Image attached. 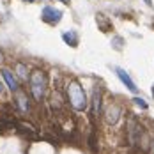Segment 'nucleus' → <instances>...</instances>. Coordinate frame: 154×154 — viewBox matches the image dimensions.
<instances>
[{
  "label": "nucleus",
  "instance_id": "1",
  "mask_svg": "<svg viewBox=\"0 0 154 154\" xmlns=\"http://www.w3.org/2000/svg\"><path fill=\"white\" fill-rule=\"evenodd\" d=\"M67 97H69L71 106L75 108V110H78V112H82V110L87 108V97H85V92H83V89H82V85L78 82H71L69 83V87H67Z\"/></svg>",
  "mask_w": 154,
  "mask_h": 154
},
{
  "label": "nucleus",
  "instance_id": "2",
  "mask_svg": "<svg viewBox=\"0 0 154 154\" xmlns=\"http://www.w3.org/2000/svg\"><path fill=\"white\" fill-rule=\"evenodd\" d=\"M46 85L48 80L46 75L43 71H34L30 76V89H32V96L35 101H41L45 97V92H46Z\"/></svg>",
  "mask_w": 154,
  "mask_h": 154
},
{
  "label": "nucleus",
  "instance_id": "3",
  "mask_svg": "<svg viewBox=\"0 0 154 154\" xmlns=\"http://www.w3.org/2000/svg\"><path fill=\"white\" fill-rule=\"evenodd\" d=\"M140 135H142V129H140V126L137 121H129V124H128V138H129V143H138L140 140Z\"/></svg>",
  "mask_w": 154,
  "mask_h": 154
},
{
  "label": "nucleus",
  "instance_id": "4",
  "mask_svg": "<svg viewBox=\"0 0 154 154\" xmlns=\"http://www.w3.org/2000/svg\"><path fill=\"white\" fill-rule=\"evenodd\" d=\"M62 18V13L59 9H53V7H45L43 9V20L48 23H59V20Z\"/></svg>",
  "mask_w": 154,
  "mask_h": 154
},
{
  "label": "nucleus",
  "instance_id": "5",
  "mask_svg": "<svg viewBox=\"0 0 154 154\" xmlns=\"http://www.w3.org/2000/svg\"><path fill=\"white\" fill-rule=\"evenodd\" d=\"M115 73L119 75V78H121V82H122L124 85H126V87H128V89L131 91V92H138V89H137V85L133 83V80L129 78V75H128V73H126L124 69H121V67H117V69H115Z\"/></svg>",
  "mask_w": 154,
  "mask_h": 154
},
{
  "label": "nucleus",
  "instance_id": "6",
  "mask_svg": "<svg viewBox=\"0 0 154 154\" xmlns=\"http://www.w3.org/2000/svg\"><path fill=\"white\" fill-rule=\"evenodd\" d=\"M101 89L99 87H96L94 89V94H92V113L97 117L99 113H101Z\"/></svg>",
  "mask_w": 154,
  "mask_h": 154
},
{
  "label": "nucleus",
  "instance_id": "7",
  "mask_svg": "<svg viewBox=\"0 0 154 154\" xmlns=\"http://www.w3.org/2000/svg\"><path fill=\"white\" fill-rule=\"evenodd\" d=\"M2 75H4V80L7 82L9 89H11V91H16V89H18V83H16V80H14V76H13V73H11L9 69H4V71H2Z\"/></svg>",
  "mask_w": 154,
  "mask_h": 154
},
{
  "label": "nucleus",
  "instance_id": "8",
  "mask_svg": "<svg viewBox=\"0 0 154 154\" xmlns=\"http://www.w3.org/2000/svg\"><path fill=\"white\" fill-rule=\"evenodd\" d=\"M62 39L69 45V46H76V43H78V39H76V34L73 30H69V32H64L62 34Z\"/></svg>",
  "mask_w": 154,
  "mask_h": 154
},
{
  "label": "nucleus",
  "instance_id": "9",
  "mask_svg": "<svg viewBox=\"0 0 154 154\" xmlns=\"http://www.w3.org/2000/svg\"><path fill=\"white\" fill-rule=\"evenodd\" d=\"M110 110H112V113H110V117H108V122H110V124H115V122H117V119H119V115H121V108L112 106Z\"/></svg>",
  "mask_w": 154,
  "mask_h": 154
},
{
  "label": "nucleus",
  "instance_id": "10",
  "mask_svg": "<svg viewBox=\"0 0 154 154\" xmlns=\"http://www.w3.org/2000/svg\"><path fill=\"white\" fill-rule=\"evenodd\" d=\"M18 103H20V106H21V110H29V105H27V99H25V96L20 92L18 94Z\"/></svg>",
  "mask_w": 154,
  "mask_h": 154
},
{
  "label": "nucleus",
  "instance_id": "11",
  "mask_svg": "<svg viewBox=\"0 0 154 154\" xmlns=\"http://www.w3.org/2000/svg\"><path fill=\"white\" fill-rule=\"evenodd\" d=\"M133 103H135V105H138L140 108H143V110L147 108V103H145V101H143L142 97H135V99H133Z\"/></svg>",
  "mask_w": 154,
  "mask_h": 154
},
{
  "label": "nucleus",
  "instance_id": "12",
  "mask_svg": "<svg viewBox=\"0 0 154 154\" xmlns=\"http://www.w3.org/2000/svg\"><path fill=\"white\" fill-rule=\"evenodd\" d=\"M18 73H20V78H27V71H25V66L23 64H18Z\"/></svg>",
  "mask_w": 154,
  "mask_h": 154
},
{
  "label": "nucleus",
  "instance_id": "13",
  "mask_svg": "<svg viewBox=\"0 0 154 154\" xmlns=\"http://www.w3.org/2000/svg\"><path fill=\"white\" fill-rule=\"evenodd\" d=\"M143 2H145V4H149V5L152 4V0H143Z\"/></svg>",
  "mask_w": 154,
  "mask_h": 154
},
{
  "label": "nucleus",
  "instance_id": "14",
  "mask_svg": "<svg viewBox=\"0 0 154 154\" xmlns=\"http://www.w3.org/2000/svg\"><path fill=\"white\" fill-rule=\"evenodd\" d=\"M60 2H64V4H67V2H69V0H60Z\"/></svg>",
  "mask_w": 154,
  "mask_h": 154
},
{
  "label": "nucleus",
  "instance_id": "15",
  "mask_svg": "<svg viewBox=\"0 0 154 154\" xmlns=\"http://www.w3.org/2000/svg\"><path fill=\"white\" fill-rule=\"evenodd\" d=\"M152 97H154V87H152Z\"/></svg>",
  "mask_w": 154,
  "mask_h": 154
},
{
  "label": "nucleus",
  "instance_id": "16",
  "mask_svg": "<svg viewBox=\"0 0 154 154\" xmlns=\"http://www.w3.org/2000/svg\"><path fill=\"white\" fill-rule=\"evenodd\" d=\"M25 2H34V0H25Z\"/></svg>",
  "mask_w": 154,
  "mask_h": 154
},
{
  "label": "nucleus",
  "instance_id": "17",
  "mask_svg": "<svg viewBox=\"0 0 154 154\" xmlns=\"http://www.w3.org/2000/svg\"><path fill=\"white\" fill-rule=\"evenodd\" d=\"M0 91H2V83H0Z\"/></svg>",
  "mask_w": 154,
  "mask_h": 154
}]
</instances>
